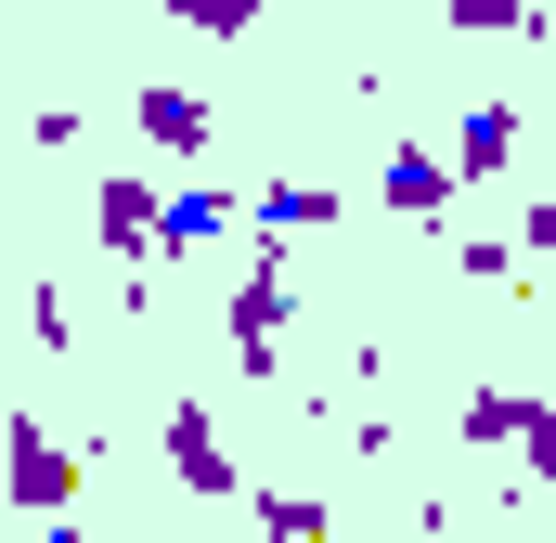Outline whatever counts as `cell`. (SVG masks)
Instances as JSON below:
<instances>
[{
  "instance_id": "obj_1",
  "label": "cell",
  "mask_w": 556,
  "mask_h": 543,
  "mask_svg": "<svg viewBox=\"0 0 556 543\" xmlns=\"http://www.w3.org/2000/svg\"><path fill=\"white\" fill-rule=\"evenodd\" d=\"M0 505L13 518H65L78 505V440H52L39 414H13L0 427Z\"/></svg>"
},
{
  "instance_id": "obj_2",
  "label": "cell",
  "mask_w": 556,
  "mask_h": 543,
  "mask_svg": "<svg viewBox=\"0 0 556 543\" xmlns=\"http://www.w3.org/2000/svg\"><path fill=\"white\" fill-rule=\"evenodd\" d=\"M285 311H298V272H285V247H260L247 285L220 298V337H233V363H247V376H273V363H285Z\"/></svg>"
},
{
  "instance_id": "obj_3",
  "label": "cell",
  "mask_w": 556,
  "mask_h": 543,
  "mask_svg": "<svg viewBox=\"0 0 556 543\" xmlns=\"http://www.w3.org/2000/svg\"><path fill=\"white\" fill-rule=\"evenodd\" d=\"M155 453H168V479H181L194 505H233V492H260V479L233 466V440H220V414H207V402H168V414H155Z\"/></svg>"
},
{
  "instance_id": "obj_4",
  "label": "cell",
  "mask_w": 556,
  "mask_h": 543,
  "mask_svg": "<svg viewBox=\"0 0 556 543\" xmlns=\"http://www.w3.org/2000/svg\"><path fill=\"white\" fill-rule=\"evenodd\" d=\"M91 233H104V260H142L155 247V168H104L91 181Z\"/></svg>"
},
{
  "instance_id": "obj_5",
  "label": "cell",
  "mask_w": 556,
  "mask_h": 543,
  "mask_svg": "<svg viewBox=\"0 0 556 543\" xmlns=\"http://www.w3.org/2000/svg\"><path fill=\"white\" fill-rule=\"evenodd\" d=\"M207 130H220V117H207L194 78H142V142H155V155H207Z\"/></svg>"
},
{
  "instance_id": "obj_6",
  "label": "cell",
  "mask_w": 556,
  "mask_h": 543,
  "mask_svg": "<svg viewBox=\"0 0 556 543\" xmlns=\"http://www.w3.org/2000/svg\"><path fill=\"white\" fill-rule=\"evenodd\" d=\"M220 233H233V194H220V181L155 194V247H168V260H194V247H220Z\"/></svg>"
},
{
  "instance_id": "obj_7",
  "label": "cell",
  "mask_w": 556,
  "mask_h": 543,
  "mask_svg": "<svg viewBox=\"0 0 556 543\" xmlns=\"http://www.w3.org/2000/svg\"><path fill=\"white\" fill-rule=\"evenodd\" d=\"M505 155H518V104H466V117H453V155H440V168H453V194H466V181H492Z\"/></svg>"
},
{
  "instance_id": "obj_8",
  "label": "cell",
  "mask_w": 556,
  "mask_h": 543,
  "mask_svg": "<svg viewBox=\"0 0 556 543\" xmlns=\"http://www.w3.org/2000/svg\"><path fill=\"white\" fill-rule=\"evenodd\" d=\"M337 207H350L337 181H260V194H247V220H260V247H285V233H324Z\"/></svg>"
},
{
  "instance_id": "obj_9",
  "label": "cell",
  "mask_w": 556,
  "mask_h": 543,
  "mask_svg": "<svg viewBox=\"0 0 556 543\" xmlns=\"http://www.w3.org/2000/svg\"><path fill=\"white\" fill-rule=\"evenodd\" d=\"M376 194H389L402 220H440V207H453V168H440V142H402V155L376 168Z\"/></svg>"
},
{
  "instance_id": "obj_10",
  "label": "cell",
  "mask_w": 556,
  "mask_h": 543,
  "mask_svg": "<svg viewBox=\"0 0 556 543\" xmlns=\"http://www.w3.org/2000/svg\"><path fill=\"white\" fill-rule=\"evenodd\" d=\"M260 505V543H324V492H247Z\"/></svg>"
},
{
  "instance_id": "obj_11",
  "label": "cell",
  "mask_w": 556,
  "mask_h": 543,
  "mask_svg": "<svg viewBox=\"0 0 556 543\" xmlns=\"http://www.w3.org/2000/svg\"><path fill=\"white\" fill-rule=\"evenodd\" d=\"M453 26H479V39H544V0H453Z\"/></svg>"
},
{
  "instance_id": "obj_12",
  "label": "cell",
  "mask_w": 556,
  "mask_h": 543,
  "mask_svg": "<svg viewBox=\"0 0 556 543\" xmlns=\"http://www.w3.org/2000/svg\"><path fill=\"white\" fill-rule=\"evenodd\" d=\"M168 26H194V39H247L260 26V0H155Z\"/></svg>"
},
{
  "instance_id": "obj_13",
  "label": "cell",
  "mask_w": 556,
  "mask_h": 543,
  "mask_svg": "<svg viewBox=\"0 0 556 543\" xmlns=\"http://www.w3.org/2000/svg\"><path fill=\"white\" fill-rule=\"evenodd\" d=\"M39 543H91V531H78V518H39Z\"/></svg>"
}]
</instances>
